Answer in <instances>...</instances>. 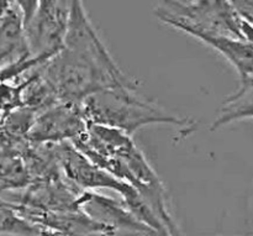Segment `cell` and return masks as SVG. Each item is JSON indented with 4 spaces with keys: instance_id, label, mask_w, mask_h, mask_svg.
Segmentation results:
<instances>
[{
    "instance_id": "cell-1",
    "label": "cell",
    "mask_w": 253,
    "mask_h": 236,
    "mask_svg": "<svg viewBox=\"0 0 253 236\" xmlns=\"http://www.w3.org/2000/svg\"><path fill=\"white\" fill-rule=\"evenodd\" d=\"M39 72L57 100L79 105L88 96L105 89L137 87L111 58L82 0H71L63 45L39 66Z\"/></svg>"
},
{
    "instance_id": "cell-2",
    "label": "cell",
    "mask_w": 253,
    "mask_h": 236,
    "mask_svg": "<svg viewBox=\"0 0 253 236\" xmlns=\"http://www.w3.org/2000/svg\"><path fill=\"white\" fill-rule=\"evenodd\" d=\"M136 88L118 87L88 96L81 104L88 124L109 126L131 135L152 124L187 125V121L167 113L152 101L135 94Z\"/></svg>"
},
{
    "instance_id": "cell-3",
    "label": "cell",
    "mask_w": 253,
    "mask_h": 236,
    "mask_svg": "<svg viewBox=\"0 0 253 236\" xmlns=\"http://www.w3.org/2000/svg\"><path fill=\"white\" fill-rule=\"evenodd\" d=\"M158 19L184 32L203 31L245 40L240 16L230 0H163L156 10ZM246 41V40H245Z\"/></svg>"
},
{
    "instance_id": "cell-4",
    "label": "cell",
    "mask_w": 253,
    "mask_h": 236,
    "mask_svg": "<svg viewBox=\"0 0 253 236\" xmlns=\"http://www.w3.org/2000/svg\"><path fill=\"white\" fill-rule=\"evenodd\" d=\"M71 0H39L31 21L25 27L31 56L51 58L61 49L68 22Z\"/></svg>"
},
{
    "instance_id": "cell-5",
    "label": "cell",
    "mask_w": 253,
    "mask_h": 236,
    "mask_svg": "<svg viewBox=\"0 0 253 236\" xmlns=\"http://www.w3.org/2000/svg\"><path fill=\"white\" fill-rule=\"evenodd\" d=\"M88 125L79 104L58 101L37 111L27 136L36 142H74Z\"/></svg>"
},
{
    "instance_id": "cell-6",
    "label": "cell",
    "mask_w": 253,
    "mask_h": 236,
    "mask_svg": "<svg viewBox=\"0 0 253 236\" xmlns=\"http://www.w3.org/2000/svg\"><path fill=\"white\" fill-rule=\"evenodd\" d=\"M79 204L89 217L113 229L131 230L143 236H158L147 225L141 223L125 204H119L111 198L86 190L79 194Z\"/></svg>"
},
{
    "instance_id": "cell-7",
    "label": "cell",
    "mask_w": 253,
    "mask_h": 236,
    "mask_svg": "<svg viewBox=\"0 0 253 236\" xmlns=\"http://www.w3.org/2000/svg\"><path fill=\"white\" fill-rule=\"evenodd\" d=\"M31 56L27 47L25 27L20 12L14 6L0 16V68Z\"/></svg>"
},
{
    "instance_id": "cell-8",
    "label": "cell",
    "mask_w": 253,
    "mask_h": 236,
    "mask_svg": "<svg viewBox=\"0 0 253 236\" xmlns=\"http://www.w3.org/2000/svg\"><path fill=\"white\" fill-rule=\"evenodd\" d=\"M249 118H253V79L241 81V88L224 101L211 130Z\"/></svg>"
},
{
    "instance_id": "cell-9",
    "label": "cell",
    "mask_w": 253,
    "mask_h": 236,
    "mask_svg": "<svg viewBox=\"0 0 253 236\" xmlns=\"http://www.w3.org/2000/svg\"><path fill=\"white\" fill-rule=\"evenodd\" d=\"M40 229L27 222L14 204L0 199V234L10 236H39Z\"/></svg>"
},
{
    "instance_id": "cell-10",
    "label": "cell",
    "mask_w": 253,
    "mask_h": 236,
    "mask_svg": "<svg viewBox=\"0 0 253 236\" xmlns=\"http://www.w3.org/2000/svg\"><path fill=\"white\" fill-rule=\"evenodd\" d=\"M26 87V79L17 84L10 83V81L0 82V111L11 113L14 110L25 108L24 91Z\"/></svg>"
},
{
    "instance_id": "cell-11",
    "label": "cell",
    "mask_w": 253,
    "mask_h": 236,
    "mask_svg": "<svg viewBox=\"0 0 253 236\" xmlns=\"http://www.w3.org/2000/svg\"><path fill=\"white\" fill-rule=\"evenodd\" d=\"M48 59L49 58L43 56L22 57V58L12 62L9 66L4 67V68H0V82L12 81V79L17 78V77H20L21 74H24L25 72L37 68V67L41 66L42 63H44V62L48 61Z\"/></svg>"
},
{
    "instance_id": "cell-12",
    "label": "cell",
    "mask_w": 253,
    "mask_h": 236,
    "mask_svg": "<svg viewBox=\"0 0 253 236\" xmlns=\"http://www.w3.org/2000/svg\"><path fill=\"white\" fill-rule=\"evenodd\" d=\"M10 2L20 12L22 22H24V27H26L35 15L37 5H39V0H10Z\"/></svg>"
},
{
    "instance_id": "cell-13",
    "label": "cell",
    "mask_w": 253,
    "mask_h": 236,
    "mask_svg": "<svg viewBox=\"0 0 253 236\" xmlns=\"http://www.w3.org/2000/svg\"><path fill=\"white\" fill-rule=\"evenodd\" d=\"M10 7H12L10 0H0V16H1L7 9H10Z\"/></svg>"
}]
</instances>
